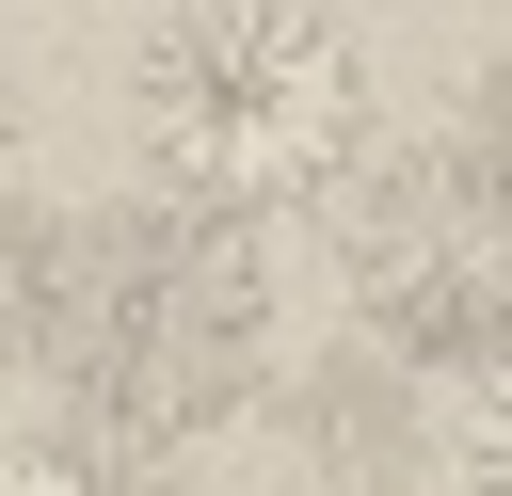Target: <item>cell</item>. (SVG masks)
I'll return each mask as SVG.
<instances>
[{
	"label": "cell",
	"mask_w": 512,
	"mask_h": 496,
	"mask_svg": "<svg viewBox=\"0 0 512 496\" xmlns=\"http://www.w3.org/2000/svg\"><path fill=\"white\" fill-rule=\"evenodd\" d=\"M80 368H96V416H160V400L192 416V400H208V272H192V240L112 256Z\"/></svg>",
	"instance_id": "cell-3"
},
{
	"label": "cell",
	"mask_w": 512,
	"mask_h": 496,
	"mask_svg": "<svg viewBox=\"0 0 512 496\" xmlns=\"http://www.w3.org/2000/svg\"><path fill=\"white\" fill-rule=\"evenodd\" d=\"M352 320L416 368H512V208L464 176H416L352 224Z\"/></svg>",
	"instance_id": "cell-2"
},
{
	"label": "cell",
	"mask_w": 512,
	"mask_h": 496,
	"mask_svg": "<svg viewBox=\"0 0 512 496\" xmlns=\"http://www.w3.org/2000/svg\"><path fill=\"white\" fill-rule=\"evenodd\" d=\"M128 128L192 224H288L368 160L384 96L320 0H176L128 64Z\"/></svg>",
	"instance_id": "cell-1"
},
{
	"label": "cell",
	"mask_w": 512,
	"mask_h": 496,
	"mask_svg": "<svg viewBox=\"0 0 512 496\" xmlns=\"http://www.w3.org/2000/svg\"><path fill=\"white\" fill-rule=\"evenodd\" d=\"M0 192H16V80H0Z\"/></svg>",
	"instance_id": "cell-6"
},
{
	"label": "cell",
	"mask_w": 512,
	"mask_h": 496,
	"mask_svg": "<svg viewBox=\"0 0 512 496\" xmlns=\"http://www.w3.org/2000/svg\"><path fill=\"white\" fill-rule=\"evenodd\" d=\"M448 496H512V368L480 384V416H464V448H448Z\"/></svg>",
	"instance_id": "cell-5"
},
{
	"label": "cell",
	"mask_w": 512,
	"mask_h": 496,
	"mask_svg": "<svg viewBox=\"0 0 512 496\" xmlns=\"http://www.w3.org/2000/svg\"><path fill=\"white\" fill-rule=\"evenodd\" d=\"M0 496H160L112 432H16L0 448Z\"/></svg>",
	"instance_id": "cell-4"
}]
</instances>
